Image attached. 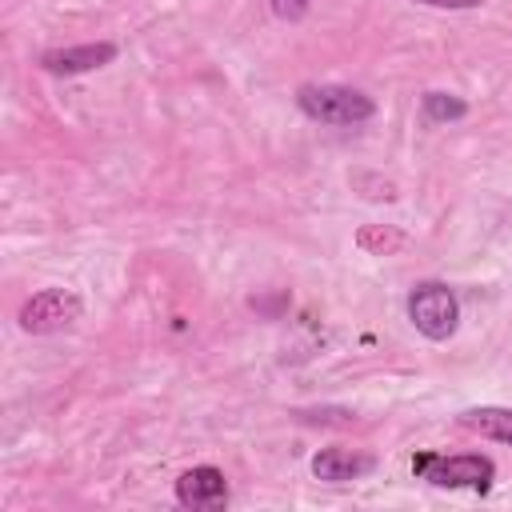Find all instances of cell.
Wrapping results in <instances>:
<instances>
[{
  "label": "cell",
  "mask_w": 512,
  "mask_h": 512,
  "mask_svg": "<svg viewBox=\"0 0 512 512\" xmlns=\"http://www.w3.org/2000/svg\"><path fill=\"white\" fill-rule=\"evenodd\" d=\"M296 104L304 116L320 120V124H336V128H348V124H364L376 104L356 92V88H344V84H304L296 92Z\"/></svg>",
  "instance_id": "obj_1"
},
{
  "label": "cell",
  "mask_w": 512,
  "mask_h": 512,
  "mask_svg": "<svg viewBox=\"0 0 512 512\" xmlns=\"http://www.w3.org/2000/svg\"><path fill=\"white\" fill-rule=\"evenodd\" d=\"M412 472L432 480L436 488H472V492H488L496 464L488 456H416Z\"/></svg>",
  "instance_id": "obj_2"
},
{
  "label": "cell",
  "mask_w": 512,
  "mask_h": 512,
  "mask_svg": "<svg viewBox=\"0 0 512 512\" xmlns=\"http://www.w3.org/2000/svg\"><path fill=\"white\" fill-rule=\"evenodd\" d=\"M408 320L416 324V332H424L428 340H448L460 324V304L452 296L448 284H420L412 296H408Z\"/></svg>",
  "instance_id": "obj_3"
},
{
  "label": "cell",
  "mask_w": 512,
  "mask_h": 512,
  "mask_svg": "<svg viewBox=\"0 0 512 512\" xmlns=\"http://www.w3.org/2000/svg\"><path fill=\"white\" fill-rule=\"evenodd\" d=\"M80 312H84V304H80L76 292H68V288H44V292H36L32 300H24V308H20V328L32 332V336L64 332V328H72V324L80 320Z\"/></svg>",
  "instance_id": "obj_4"
},
{
  "label": "cell",
  "mask_w": 512,
  "mask_h": 512,
  "mask_svg": "<svg viewBox=\"0 0 512 512\" xmlns=\"http://www.w3.org/2000/svg\"><path fill=\"white\" fill-rule=\"evenodd\" d=\"M176 500H180L184 508H200V512L224 508V504H228V484H224V472H220V468H212V464L188 468V472L176 480Z\"/></svg>",
  "instance_id": "obj_5"
},
{
  "label": "cell",
  "mask_w": 512,
  "mask_h": 512,
  "mask_svg": "<svg viewBox=\"0 0 512 512\" xmlns=\"http://www.w3.org/2000/svg\"><path fill=\"white\" fill-rule=\"evenodd\" d=\"M116 60V44L100 40V44H76V48H52L40 56L44 72L52 76H80V72H92V68H104Z\"/></svg>",
  "instance_id": "obj_6"
},
{
  "label": "cell",
  "mask_w": 512,
  "mask_h": 512,
  "mask_svg": "<svg viewBox=\"0 0 512 512\" xmlns=\"http://www.w3.org/2000/svg\"><path fill=\"white\" fill-rule=\"evenodd\" d=\"M372 456L352 452V448H320L312 456V476L328 480V484H344V480H360L364 472H372Z\"/></svg>",
  "instance_id": "obj_7"
},
{
  "label": "cell",
  "mask_w": 512,
  "mask_h": 512,
  "mask_svg": "<svg viewBox=\"0 0 512 512\" xmlns=\"http://www.w3.org/2000/svg\"><path fill=\"white\" fill-rule=\"evenodd\" d=\"M460 428L500 440V444H512V408H468V412H460Z\"/></svg>",
  "instance_id": "obj_8"
},
{
  "label": "cell",
  "mask_w": 512,
  "mask_h": 512,
  "mask_svg": "<svg viewBox=\"0 0 512 512\" xmlns=\"http://www.w3.org/2000/svg\"><path fill=\"white\" fill-rule=\"evenodd\" d=\"M468 112V104L460 96H448V92H424V116L428 120H460Z\"/></svg>",
  "instance_id": "obj_9"
},
{
  "label": "cell",
  "mask_w": 512,
  "mask_h": 512,
  "mask_svg": "<svg viewBox=\"0 0 512 512\" xmlns=\"http://www.w3.org/2000/svg\"><path fill=\"white\" fill-rule=\"evenodd\" d=\"M396 244H400V236H396V232H384V236H380V232H372V228H364V232H360V248H368V252H388V248H396Z\"/></svg>",
  "instance_id": "obj_10"
},
{
  "label": "cell",
  "mask_w": 512,
  "mask_h": 512,
  "mask_svg": "<svg viewBox=\"0 0 512 512\" xmlns=\"http://www.w3.org/2000/svg\"><path fill=\"white\" fill-rule=\"evenodd\" d=\"M268 4H272V12H276L280 20H300L312 0H268Z\"/></svg>",
  "instance_id": "obj_11"
},
{
  "label": "cell",
  "mask_w": 512,
  "mask_h": 512,
  "mask_svg": "<svg viewBox=\"0 0 512 512\" xmlns=\"http://www.w3.org/2000/svg\"><path fill=\"white\" fill-rule=\"evenodd\" d=\"M416 4H428V8H480L484 0H416Z\"/></svg>",
  "instance_id": "obj_12"
}]
</instances>
